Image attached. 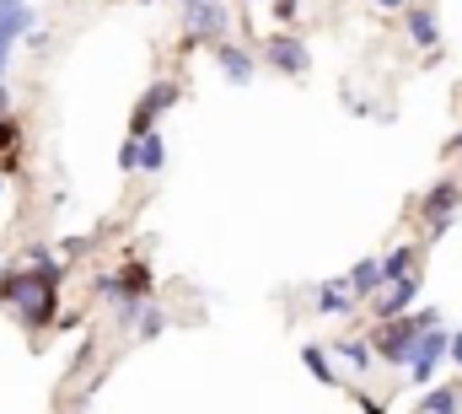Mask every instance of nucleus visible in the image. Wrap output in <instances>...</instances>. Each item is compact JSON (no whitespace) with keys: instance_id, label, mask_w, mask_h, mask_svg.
Returning a JSON list of instances; mask_svg holds the SVG:
<instances>
[{"instance_id":"72a5a7b5","label":"nucleus","mask_w":462,"mask_h":414,"mask_svg":"<svg viewBox=\"0 0 462 414\" xmlns=\"http://www.w3.org/2000/svg\"><path fill=\"white\" fill-rule=\"evenodd\" d=\"M0 200H5V178H0Z\"/></svg>"},{"instance_id":"0eeeda50","label":"nucleus","mask_w":462,"mask_h":414,"mask_svg":"<svg viewBox=\"0 0 462 414\" xmlns=\"http://www.w3.org/2000/svg\"><path fill=\"white\" fill-rule=\"evenodd\" d=\"M420 286H425V275H409V280H393V286H382L365 312H371V323H393V317H409L414 302H420Z\"/></svg>"},{"instance_id":"423d86ee","label":"nucleus","mask_w":462,"mask_h":414,"mask_svg":"<svg viewBox=\"0 0 462 414\" xmlns=\"http://www.w3.org/2000/svg\"><path fill=\"white\" fill-rule=\"evenodd\" d=\"M216 38H231L226 0H194V5H183V49L216 43Z\"/></svg>"},{"instance_id":"6e6552de","label":"nucleus","mask_w":462,"mask_h":414,"mask_svg":"<svg viewBox=\"0 0 462 414\" xmlns=\"http://www.w3.org/2000/svg\"><path fill=\"white\" fill-rule=\"evenodd\" d=\"M447 344H452L447 328H425V334H420L414 361H409V388H430V382H436V372H441V361H447Z\"/></svg>"},{"instance_id":"4be33fe9","label":"nucleus","mask_w":462,"mask_h":414,"mask_svg":"<svg viewBox=\"0 0 462 414\" xmlns=\"http://www.w3.org/2000/svg\"><path fill=\"white\" fill-rule=\"evenodd\" d=\"M167 334V312H162V302H145V312H140V328H134V339H162Z\"/></svg>"},{"instance_id":"ddd939ff","label":"nucleus","mask_w":462,"mask_h":414,"mask_svg":"<svg viewBox=\"0 0 462 414\" xmlns=\"http://www.w3.org/2000/svg\"><path fill=\"white\" fill-rule=\"evenodd\" d=\"M409 275H425V242H398L382 253V280H409Z\"/></svg>"},{"instance_id":"393cba45","label":"nucleus","mask_w":462,"mask_h":414,"mask_svg":"<svg viewBox=\"0 0 462 414\" xmlns=\"http://www.w3.org/2000/svg\"><path fill=\"white\" fill-rule=\"evenodd\" d=\"M92 291H97V302H124V291H118V275H97V286H92Z\"/></svg>"},{"instance_id":"f257e3e1","label":"nucleus","mask_w":462,"mask_h":414,"mask_svg":"<svg viewBox=\"0 0 462 414\" xmlns=\"http://www.w3.org/2000/svg\"><path fill=\"white\" fill-rule=\"evenodd\" d=\"M60 307H65V280L38 275V280H32V291L11 307V317H16V328H22L32 344H43V334L60 323Z\"/></svg>"},{"instance_id":"2f4dec72","label":"nucleus","mask_w":462,"mask_h":414,"mask_svg":"<svg viewBox=\"0 0 462 414\" xmlns=\"http://www.w3.org/2000/svg\"><path fill=\"white\" fill-rule=\"evenodd\" d=\"M371 5H376V11H409L414 0H371Z\"/></svg>"},{"instance_id":"c9c22d12","label":"nucleus","mask_w":462,"mask_h":414,"mask_svg":"<svg viewBox=\"0 0 462 414\" xmlns=\"http://www.w3.org/2000/svg\"><path fill=\"white\" fill-rule=\"evenodd\" d=\"M247 5H258V0H247Z\"/></svg>"},{"instance_id":"7ed1b4c3","label":"nucleus","mask_w":462,"mask_h":414,"mask_svg":"<svg viewBox=\"0 0 462 414\" xmlns=\"http://www.w3.org/2000/svg\"><path fill=\"white\" fill-rule=\"evenodd\" d=\"M420 317L409 312V317H393V323H371V350H376V361L382 366H393V372H409V361H414V344H420Z\"/></svg>"},{"instance_id":"9d476101","label":"nucleus","mask_w":462,"mask_h":414,"mask_svg":"<svg viewBox=\"0 0 462 414\" xmlns=\"http://www.w3.org/2000/svg\"><path fill=\"white\" fill-rule=\"evenodd\" d=\"M32 33V5L27 0H0V81H5V65H11V49Z\"/></svg>"},{"instance_id":"c756f323","label":"nucleus","mask_w":462,"mask_h":414,"mask_svg":"<svg viewBox=\"0 0 462 414\" xmlns=\"http://www.w3.org/2000/svg\"><path fill=\"white\" fill-rule=\"evenodd\" d=\"M441 156H447V162H462V129L447 140V146H441Z\"/></svg>"},{"instance_id":"5701e85b","label":"nucleus","mask_w":462,"mask_h":414,"mask_svg":"<svg viewBox=\"0 0 462 414\" xmlns=\"http://www.w3.org/2000/svg\"><path fill=\"white\" fill-rule=\"evenodd\" d=\"M140 312H145V302H118V312H114L118 334H134L140 328Z\"/></svg>"},{"instance_id":"4468645a","label":"nucleus","mask_w":462,"mask_h":414,"mask_svg":"<svg viewBox=\"0 0 462 414\" xmlns=\"http://www.w3.org/2000/svg\"><path fill=\"white\" fill-rule=\"evenodd\" d=\"M22 140H27L22 118H16V113H5V118H0V178H5V183H11V178H22Z\"/></svg>"},{"instance_id":"1a4fd4ad","label":"nucleus","mask_w":462,"mask_h":414,"mask_svg":"<svg viewBox=\"0 0 462 414\" xmlns=\"http://www.w3.org/2000/svg\"><path fill=\"white\" fill-rule=\"evenodd\" d=\"M210 60L221 65V76H226L231 87H253V71H258L253 43H242V38H216V43H210Z\"/></svg>"},{"instance_id":"b1692460","label":"nucleus","mask_w":462,"mask_h":414,"mask_svg":"<svg viewBox=\"0 0 462 414\" xmlns=\"http://www.w3.org/2000/svg\"><path fill=\"white\" fill-rule=\"evenodd\" d=\"M87 253H92V237H65V242H60V259H65V264H81Z\"/></svg>"},{"instance_id":"a878e982","label":"nucleus","mask_w":462,"mask_h":414,"mask_svg":"<svg viewBox=\"0 0 462 414\" xmlns=\"http://www.w3.org/2000/svg\"><path fill=\"white\" fill-rule=\"evenodd\" d=\"M118 167H124V173H140V140H124V146H118Z\"/></svg>"},{"instance_id":"2eb2a0df","label":"nucleus","mask_w":462,"mask_h":414,"mask_svg":"<svg viewBox=\"0 0 462 414\" xmlns=\"http://www.w3.org/2000/svg\"><path fill=\"white\" fill-rule=\"evenodd\" d=\"M355 307H360V302H355V291H349L345 275H339V280H323L318 296H312V312H318V317H349Z\"/></svg>"},{"instance_id":"e433bc0d","label":"nucleus","mask_w":462,"mask_h":414,"mask_svg":"<svg viewBox=\"0 0 462 414\" xmlns=\"http://www.w3.org/2000/svg\"><path fill=\"white\" fill-rule=\"evenodd\" d=\"M140 5H151V0H140Z\"/></svg>"},{"instance_id":"dca6fc26","label":"nucleus","mask_w":462,"mask_h":414,"mask_svg":"<svg viewBox=\"0 0 462 414\" xmlns=\"http://www.w3.org/2000/svg\"><path fill=\"white\" fill-rule=\"evenodd\" d=\"M345 280H349V291H355V302L365 307V302H371V296H376V291L387 286V280H382V253H365V259H360V264L349 269Z\"/></svg>"},{"instance_id":"f8f14e48","label":"nucleus","mask_w":462,"mask_h":414,"mask_svg":"<svg viewBox=\"0 0 462 414\" xmlns=\"http://www.w3.org/2000/svg\"><path fill=\"white\" fill-rule=\"evenodd\" d=\"M403 33H409V43L414 49H425V54H436L441 49V22H436V5H409L403 11Z\"/></svg>"},{"instance_id":"4c0bfd02","label":"nucleus","mask_w":462,"mask_h":414,"mask_svg":"<svg viewBox=\"0 0 462 414\" xmlns=\"http://www.w3.org/2000/svg\"><path fill=\"white\" fill-rule=\"evenodd\" d=\"M0 118H5V113H0Z\"/></svg>"},{"instance_id":"6ab92c4d","label":"nucleus","mask_w":462,"mask_h":414,"mask_svg":"<svg viewBox=\"0 0 462 414\" xmlns=\"http://www.w3.org/2000/svg\"><path fill=\"white\" fill-rule=\"evenodd\" d=\"M414 414H462V382H441V388H425L420 409Z\"/></svg>"},{"instance_id":"bb28decb","label":"nucleus","mask_w":462,"mask_h":414,"mask_svg":"<svg viewBox=\"0 0 462 414\" xmlns=\"http://www.w3.org/2000/svg\"><path fill=\"white\" fill-rule=\"evenodd\" d=\"M269 5H274V22H280V27H291V22L301 16V0H269Z\"/></svg>"},{"instance_id":"cd10ccee","label":"nucleus","mask_w":462,"mask_h":414,"mask_svg":"<svg viewBox=\"0 0 462 414\" xmlns=\"http://www.w3.org/2000/svg\"><path fill=\"white\" fill-rule=\"evenodd\" d=\"M414 317H420V328H441V312L436 307H414Z\"/></svg>"},{"instance_id":"a211bd4d","label":"nucleus","mask_w":462,"mask_h":414,"mask_svg":"<svg viewBox=\"0 0 462 414\" xmlns=\"http://www.w3.org/2000/svg\"><path fill=\"white\" fill-rule=\"evenodd\" d=\"M32 280H38V275H32L27 264H0V307L11 312L27 291H32Z\"/></svg>"},{"instance_id":"c85d7f7f","label":"nucleus","mask_w":462,"mask_h":414,"mask_svg":"<svg viewBox=\"0 0 462 414\" xmlns=\"http://www.w3.org/2000/svg\"><path fill=\"white\" fill-rule=\"evenodd\" d=\"M22 43H27V49H32V54H43V49H49V33H38V27H32V33H27V38H22Z\"/></svg>"},{"instance_id":"473e14b6","label":"nucleus","mask_w":462,"mask_h":414,"mask_svg":"<svg viewBox=\"0 0 462 414\" xmlns=\"http://www.w3.org/2000/svg\"><path fill=\"white\" fill-rule=\"evenodd\" d=\"M0 113H11V92H5V81H0Z\"/></svg>"},{"instance_id":"f03ea898","label":"nucleus","mask_w":462,"mask_h":414,"mask_svg":"<svg viewBox=\"0 0 462 414\" xmlns=\"http://www.w3.org/2000/svg\"><path fill=\"white\" fill-rule=\"evenodd\" d=\"M462 215V178L457 173H441L420 200H414V221L425 226V237L436 242V237H447V226Z\"/></svg>"},{"instance_id":"20e7f679","label":"nucleus","mask_w":462,"mask_h":414,"mask_svg":"<svg viewBox=\"0 0 462 414\" xmlns=\"http://www.w3.org/2000/svg\"><path fill=\"white\" fill-rule=\"evenodd\" d=\"M178 103H183V81H151V87L134 98V108H129L124 140H145V135H156V124H162Z\"/></svg>"},{"instance_id":"7c9ffc66","label":"nucleus","mask_w":462,"mask_h":414,"mask_svg":"<svg viewBox=\"0 0 462 414\" xmlns=\"http://www.w3.org/2000/svg\"><path fill=\"white\" fill-rule=\"evenodd\" d=\"M447 361H452V366H457V372H462V328H457V334H452V344H447Z\"/></svg>"},{"instance_id":"aec40b11","label":"nucleus","mask_w":462,"mask_h":414,"mask_svg":"<svg viewBox=\"0 0 462 414\" xmlns=\"http://www.w3.org/2000/svg\"><path fill=\"white\" fill-rule=\"evenodd\" d=\"M301 366H307L323 388H345L339 372H334V361H328V344H301Z\"/></svg>"},{"instance_id":"9b49d317","label":"nucleus","mask_w":462,"mask_h":414,"mask_svg":"<svg viewBox=\"0 0 462 414\" xmlns=\"http://www.w3.org/2000/svg\"><path fill=\"white\" fill-rule=\"evenodd\" d=\"M114 275H118L124 302H156V269H151V259H145V253H129Z\"/></svg>"},{"instance_id":"412c9836","label":"nucleus","mask_w":462,"mask_h":414,"mask_svg":"<svg viewBox=\"0 0 462 414\" xmlns=\"http://www.w3.org/2000/svg\"><path fill=\"white\" fill-rule=\"evenodd\" d=\"M162 167H167V135L156 129L140 140V173H162Z\"/></svg>"},{"instance_id":"f704fd0d","label":"nucleus","mask_w":462,"mask_h":414,"mask_svg":"<svg viewBox=\"0 0 462 414\" xmlns=\"http://www.w3.org/2000/svg\"><path fill=\"white\" fill-rule=\"evenodd\" d=\"M178 5H194V0H178Z\"/></svg>"},{"instance_id":"39448f33","label":"nucleus","mask_w":462,"mask_h":414,"mask_svg":"<svg viewBox=\"0 0 462 414\" xmlns=\"http://www.w3.org/2000/svg\"><path fill=\"white\" fill-rule=\"evenodd\" d=\"M258 54H263L269 71H280V76H291V81H301V76L312 71V49H307V38H296L291 27L269 33V38L258 43Z\"/></svg>"},{"instance_id":"f3484780","label":"nucleus","mask_w":462,"mask_h":414,"mask_svg":"<svg viewBox=\"0 0 462 414\" xmlns=\"http://www.w3.org/2000/svg\"><path fill=\"white\" fill-rule=\"evenodd\" d=\"M328 350H334V355H339L345 366H355L360 377H365V372L376 366V350H371V339H365V334H345V339H334Z\"/></svg>"}]
</instances>
